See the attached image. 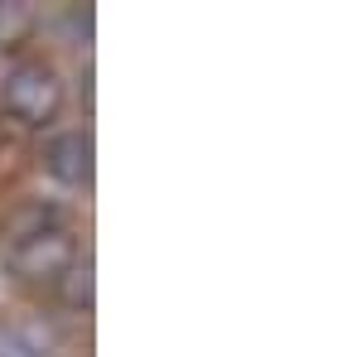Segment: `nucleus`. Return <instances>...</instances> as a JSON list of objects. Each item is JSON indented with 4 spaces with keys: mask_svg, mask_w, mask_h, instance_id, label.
Masks as SVG:
<instances>
[{
    "mask_svg": "<svg viewBox=\"0 0 362 357\" xmlns=\"http://www.w3.org/2000/svg\"><path fill=\"white\" fill-rule=\"evenodd\" d=\"M78 266V237L63 218H39L34 227H25L10 251H5V271L25 285H54Z\"/></svg>",
    "mask_w": 362,
    "mask_h": 357,
    "instance_id": "obj_1",
    "label": "nucleus"
},
{
    "mask_svg": "<svg viewBox=\"0 0 362 357\" xmlns=\"http://www.w3.org/2000/svg\"><path fill=\"white\" fill-rule=\"evenodd\" d=\"M0 107H5L10 121L34 126V131L58 121V111H63V78H58V68L44 63V58L10 63L0 73Z\"/></svg>",
    "mask_w": 362,
    "mask_h": 357,
    "instance_id": "obj_2",
    "label": "nucleus"
},
{
    "mask_svg": "<svg viewBox=\"0 0 362 357\" xmlns=\"http://www.w3.org/2000/svg\"><path fill=\"white\" fill-rule=\"evenodd\" d=\"M44 174L63 189H87L92 184V136L87 131H58L44 145Z\"/></svg>",
    "mask_w": 362,
    "mask_h": 357,
    "instance_id": "obj_3",
    "label": "nucleus"
},
{
    "mask_svg": "<svg viewBox=\"0 0 362 357\" xmlns=\"http://www.w3.org/2000/svg\"><path fill=\"white\" fill-rule=\"evenodd\" d=\"M49 333L39 324H20V319H0V357H49Z\"/></svg>",
    "mask_w": 362,
    "mask_h": 357,
    "instance_id": "obj_4",
    "label": "nucleus"
},
{
    "mask_svg": "<svg viewBox=\"0 0 362 357\" xmlns=\"http://www.w3.org/2000/svg\"><path fill=\"white\" fill-rule=\"evenodd\" d=\"M34 29V10L25 0H0V49H15Z\"/></svg>",
    "mask_w": 362,
    "mask_h": 357,
    "instance_id": "obj_5",
    "label": "nucleus"
},
{
    "mask_svg": "<svg viewBox=\"0 0 362 357\" xmlns=\"http://www.w3.org/2000/svg\"><path fill=\"white\" fill-rule=\"evenodd\" d=\"M63 300L73 304V309H83V314L92 309V266H87V261L63 275Z\"/></svg>",
    "mask_w": 362,
    "mask_h": 357,
    "instance_id": "obj_6",
    "label": "nucleus"
}]
</instances>
